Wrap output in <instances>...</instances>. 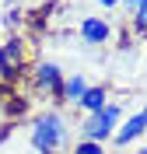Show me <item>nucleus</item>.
Listing matches in <instances>:
<instances>
[{
	"mask_svg": "<svg viewBox=\"0 0 147 154\" xmlns=\"http://www.w3.org/2000/svg\"><path fill=\"white\" fill-rule=\"evenodd\" d=\"M28 140H32V147L39 154H56V151H63L67 147V140H70V130H67V119L60 112H39L35 119H32V130H28Z\"/></svg>",
	"mask_w": 147,
	"mask_h": 154,
	"instance_id": "1",
	"label": "nucleus"
},
{
	"mask_svg": "<svg viewBox=\"0 0 147 154\" xmlns=\"http://www.w3.org/2000/svg\"><path fill=\"white\" fill-rule=\"evenodd\" d=\"M119 123H123V105H119V102H109L102 112L84 116V123H81V140H98V144H105V140H112V133H116Z\"/></svg>",
	"mask_w": 147,
	"mask_h": 154,
	"instance_id": "2",
	"label": "nucleus"
},
{
	"mask_svg": "<svg viewBox=\"0 0 147 154\" xmlns=\"http://www.w3.org/2000/svg\"><path fill=\"white\" fill-rule=\"evenodd\" d=\"M21 74H25V42L11 35L0 46V81H18Z\"/></svg>",
	"mask_w": 147,
	"mask_h": 154,
	"instance_id": "3",
	"label": "nucleus"
},
{
	"mask_svg": "<svg viewBox=\"0 0 147 154\" xmlns=\"http://www.w3.org/2000/svg\"><path fill=\"white\" fill-rule=\"evenodd\" d=\"M32 77H35V88L46 91V95L60 98V88H63V67H60L56 60H39L35 67H32Z\"/></svg>",
	"mask_w": 147,
	"mask_h": 154,
	"instance_id": "4",
	"label": "nucleus"
},
{
	"mask_svg": "<svg viewBox=\"0 0 147 154\" xmlns=\"http://www.w3.org/2000/svg\"><path fill=\"white\" fill-rule=\"evenodd\" d=\"M144 133H147V109H140V112L126 116V119L116 126V133H112V144H116V147H130L133 140H140Z\"/></svg>",
	"mask_w": 147,
	"mask_h": 154,
	"instance_id": "5",
	"label": "nucleus"
},
{
	"mask_svg": "<svg viewBox=\"0 0 147 154\" xmlns=\"http://www.w3.org/2000/svg\"><path fill=\"white\" fill-rule=\"evenodd\" d=\"M77 32H81V42L84 46H105V42H112V25L105 18H98V14H88L77 25Z\"/></svg>",
	"mask_w": 147,
	"mask_h": 154,
	"instance_id": "6",
	"label": "nucleus"
},
{
	"mask_svg": "<svg viewBox=\"0 0 147 154\" xmlns=\"http://www.w3.org/2000/svg\"><path fill=\"white\" fill-rule=\"evenodd\" d=\"M105 105H109V91H105V84H88L84 98L77 102V109H81L84 116H95V112H102Z\"/></svg>",
	"mask_w": 147,
	"mask_h": 154,
	"instance_id": "7",
	"label": "nucleus"
},
{
	"mask_svg": "<svg viewBox=\"0 0 147 154\" xmlns=\"http://www.w3.org/2000/svg\"><path fill=\"white\" fill-rule=\"evenodd\" d=\"M84 91H88V77H84V74H70V77H63L60 102H67V105H74V109H77V102L84 98Z\"/></svg>",
	"mask_w": 147,
	"mask_h": 154,
	"instance_id": "8",
	"label": "nucleus"
},
{
	"mask_svg": "<svg viewBox=\"0 0 147 154\" xmlns=\"http://www.w3.org/2000/svg\"><path fill=\"white\" fill-rule=\"evenodd\" d=\"M70 154H109V151H105V144H98V140H77Z\"/></svg>",
	"mask_w": 147,
	"mask_h": 154,
	"instance_id": "9",
	"label": "nucleus"
},
{
	"mask_svg": "<svg viewBox=\"0 0 147 154\" xmlns=\"http://www.w3.org/2000/svg\"><path fill=\"white\" fill-rule=\"evenodd\" d=\"M130 18H133V32H137V35H147V0L130 14Z\"/></svg>",
	"mask_w": 147,
	"mask_h": 154,
	"instance_id": "10",
	"label": "nucleus"
},
{
	"mask_svg": "<svg viewBox=\"0 0 147 154\" xmlns=\"http://www.w3.org/2000/svg\"><path fill=\"white\" fill-rule=\"evenodd\" d=\"M140 4H144V0H123V4H119V7H126V11H130V14H133V11H137V7H140Z\"/></svg>",
	"mask_w": 147,
	"mask_h": 154,
	"instance_id": "11",
	"label": "nucleus"
},
{
	"mask_svg": "<svg viewBox=\"0 0 147 154\" xmlns=\"http://www.w3.org/2000/svg\"><path fill=\"white\" fill-rule=\"evenodd\" d=\"M98 4H102V7L109 11V7H119V4H123V0H98Z\"/></svg>",
	"mask_w": 147,
	"mask_h": 154,
	"instance_id": "12",
	"label": "nucleus"
},
{
	"mask_svg": "<svg viewBox=\"0 0 147 154\" xmlns=\"http://www.w3.org/2000/svg\"><path fill=\"white\" fill-rule=\"evenodd\" d=\"M137 154H140V151H137Z\"/></svg>",
	"mask_w": 147,
	"mask_h": 154,
	"instance_id": "13",
	"label": "nucleus"
}]
</instances>
